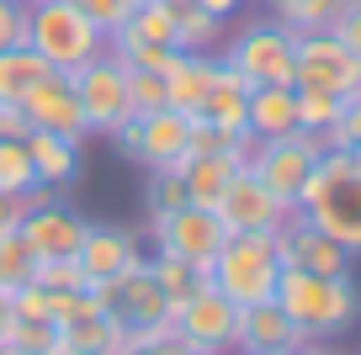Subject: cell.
Masks as SVG:
<instances>
[{"instance_id": "obj_1", "label": "cell", "mask_w": 361, "mask_h": 355, "mask_svg": "<svg viewBox=\"0 0 361 355\" xmlns=\"http://www.w3.org/2000/svg\"><path fill=\"white\" fill-rule=\"evenodd\" d=\"M276 302L308 340H340L361 323V287L350 276H319V270L282 266Z\"/></svg>"}, {"instance_id": "obj_2", "label": "cell", "mask_w": 361, "mask_h": 355, "mask_svg": "<svg viewBox=\"0 0 361 355\" xmlns=\"http://www.w3.org/2000/svg\"><path fill=\"white\" fill-rule=\"evenodd\" d=\"M298 212L314 228H324L335 244H345L350 255H361V170L345 149H324L314 165V175L298 191Z\"/></svg>"}, {"instance_id": "obj_3", "label": "cell", "mask_w": 361, "mask_h": 355, "mask_svg": "<svg viewBox=\"0 0 361 355\" xmlns=\"http://www.w3.org/2000/svg\"><path fill=\"white\" fill-rule=\"evenodd\" d=\"M27 48L48 58V69L75 75L80 64L106 54V32L80 11V0H37L27 11Z\"/></svg>"}, {"instance_id": "obj_4", "label": "cell", "mask_w": 361, "mask_h": 355, "mask_svg": "<svg viewBox=\"0 0 361 355\" xmlns=\"http://www.w3.org/2000/svg\"><path fill=\"white\" fill-rule=\"evenodd\" d=\"M207 281H213L234 308L276 297V281H282L276 239H271V233H228L224 249H218L213 266H207Z\"/></svg>"}, {"instance_id": "obj_5", "label": "cell", "mask_w": 361, "mask_h": 355, "mask_svg": "<svg viewBox=\"0 0 361 355\" xmlns=\"http://www.w3.org/2000/svg\"><path fill=\"white\" fill-rule=\"evenodd\" d=\"M319 154H324V138L293 127V133H282V138H255V144L245 149V170L266 191H276L287 207H298V191H303V180L314 175Z\"/></svg>"}, {"instance_id": "obj_6", "label": "cell", "mask_w": 361, "mask_h": 355, "mask_svg": "<svg viewBox=\"0 0 361 355\" xmlns=\"http://www.w3.org/2000/svg\"><path fill=\"white\" fill-rule=\"evenodd\" d=\"M186 133H192V117L176 106H159L149 111V117H128L123 127H117V149H123L128 159H138L144 170H170V175H180V165H186Z\"/></svg>"}, {"instance_id": "obj_7", "label": "cell", "mask_w": 361, "mask_h": 355, "mask_svg": "<svg viewBox=\"0 0 361 355\" xmlns=\"http://www.w3.org/2000/svg\"><path fill=\"white\" fill-rule=\"evenodd\" d=\"M170 318H176V334H180L186 350H202V355L239 350V308L213 287V281H202L186 302H176Z\"/></svg>"}, {"instance_id": "obj_8", "label": "cell", "mask_w": 361, "mask_h": 355, "mask_svg": "<svg viewBox=\"0 0 361 355\" xmlns=\"http://www.w3.org/2000/svg\"><path fill=\"white\" fill-rule=\"evenodd\" d=\"M69 85H75L80 96V111H85V127L90 133L112 138L117 127L133 117V106H128V64L112 54L90 58V64H80L75 75H69Z\"/></svg>"}, {"instance_id": "obj_9", "label": "cell", "mask_w": 361, "mask_h": 355, "mask_svg": "<svg viewBox=\"0 0 361 355\" xmlns=\"http://www.w3.org/2000/svg\"><path fill=\"white\" fill-rule=\"evenodd\" d=\"M106 302H112V313L133 329L138 344H159L176 334V318H170V297L159 292V281L149 276V260L133 270H123L117 281H106Z\"/></svg>"}, {"instance_id": "obj_10", "label": "cell", "mask_w": 361, "mask_h": 355, "mask_svg": "<svg viewBox=\"0 0 361 355\" xmlns=\"http://www.w3.org/2000/svg\"><path fill=\"white\" fill-rule=\"evenodd\" d=\"M293 48L298 32H287L282 22H255L228 43L224 64L239 69L250 85H293Z\"/></svg>"}, {"instance_id": "obj_11", "label": "cell", "mask_w": 361, "mask_h": 355, "mask_svg": "<svg viewBox=\"0 0 361 355\" xmlns=\"http://www.w3.org/2000/svg\"><path fill=\"white\" fill-rule=\"evenodd\" d=\"M293 85L329 90V96H356V90H361V58L350 54L335 32H298Z\"/></svg>"}, {"instance_id": "obj_12", "label": "cell", "mask_w": 361, "mask_h": 355, "mask_svg": "<svg viewBox=\"0 0 361 355\" xmlns=\"http://www.w3.org/2000/svg\"><path fill=\"white\" fill-rule=\"evenodd\" d=\"M224 239H228V228L218 223V212L197 207V201H186V207L159 212V218H154V244L165 249V255L192 260L202 276H207V266H213V255L224 249Z\"/></svg>"}, {"instance_id": "obj_13", "label": "cell", "mask_w": 361, "mask_h": 355, "mask_svg": "<svg viewBox=\"0 0 361 355\" xmlns=\"http://www.w3.org/2000/svg\"><path fill=\"white\" fill-rule=\"evenodd\" d=\"M213 212H218V223H224L228 233H276L293 207H287L276 191H266L250 170H239V175L224 186V197H218Z\"/></svg>"}, {"instance_id": "obj_14", "label": "cell", "mask_w": 361, "mask_h": 355, "mask_svg": "<svg viewBox=\"0 0 361 355\" xmlns=\"http://www.w3.org/2000/svg\"><path fill=\"white\" fill-rule=\"evenodd\" d=\"M16 106H22L27 127H43V133L75 138V144H85V138H90L85 111H80V96H75V85H69V75H59V69H48V75L37 80V85L16 101Z\"/></svg>"}, {"instance_id": "obj_15", "label": "cell", "mask_w": 361, "mask_h": 355, "mask_svg": "<svg viewBox=\"0 0 361 355\" xmlns=\"http://www.w3.org/2000/svg\"><path fill=\"white\" fill-rule=\"evenodd\" d=\"M276 255H282V266H298V270H319V276H350V249L335 244L324 228H314V223L303 218V212H287V223L276 233Z\"/></svg>"}, {"instance_id": "obj_16", "label": "cell", "mask_w": 361, "mask_h": 355, "mask_svg": "<svg viewBox=\"0 0 361 355\" xmlns=\"http://www.w3.org/2000/svg\"><path fill=\"white\" fill-rule=\"evenodd\" d=\"M80 270H85L96 287L117 281L123 270L144 266V249H138V233L133 228H117V223H90L85 239H80Z\"/></svg>"}, {"instance_id": "obj_17", "label": "cell", "mask_w": 361, "mask_h": 355, "mask_svg": "<svg viewBox=\"0 0 361 355\" xmlns=\"http://www.w3.org/2000/svg\"><path fill=\"white\" fill-rule=\"evenodd\" d=\"M85 228H90V223L80 218V212L59 207V201H48V207H37V212H27V218H22V239H27V249H32L37 260H69V255H80Z\"/></svg>"}, {"instance_id": "obj_18", "label": "cell", "mask_w": 361, "mask_h": 355, "mask_svg": "<svg viewBox=\"0 0 361 355\" xmlns=\"http://www.w3.org/2000/svg\"><path fill=\"white\" fill-rule=\"evenodd\" d=\"M303 344H308V334L282 313L276 297L239 308V350H303Z\"/></svg>"}, {"instance_id": "obj_19", "label": "cell", "mask_w": 361, "mask_h": 355, "mask_svg": "<svg viewBox=\"0 0 361 355\" xmlns=\"http://www.w3.org/2000/svg\"><path fill=\"white\" fill-rule=\"evenodd\" d=\"M245 170V149H213V154H186L180 165V186H186V201L197 207H218L224 186Z\"/></svg>"}, {"instance_id": "obj_20", "label": "cell", "mask_w": 361, "mask_h": 355, "mask_svg": "<svg viewBox=\"0 0 361 355\" xmlns=\"http://www.w3.org/2000/svg\"><path fill=\"white\" fill-rule=\"evenodd\" d=\"M245 106H250V80L218 58V75H213V85H207V101L197 106V117H207L213 127H224V133H234V138H250Z\"/></svg>"}, {"instance_id": "obj_21", "label": "cell", "mask_w": 361, "mask_h": 355, "mask_svg": "<svg viewBox=\"0 0 361 355\" xmlns=\"http://www.w3.org/2000/svg\"><path fill=\"white\" fill-rule=\"evenodd\" d=\"M245 127H250V138H282V133H293V127H298V90L293 85H250Z\"/></svg>"}, {"instance_id": "obj_22", "label": "cell", "mask_w": 361, "mask_h": 355, "mask_svg": "<svg viewBox=\"0 0 361 355\" xmlns=\"http://www.w3.org/2000/svg\"><path fill=\"white\" fill-rule=\"evenodd\" d=\"M27 154H32L37 186H54V191H64L69 180L80 175V144H75V138L43 133V127H27Z\"/></svg>"}, {"instance_id": "obj_23", "label": "cell", "mask_w": 361, "mask_h": 355, "mask_svg": "<svg viewBox=\"0 0 361 355\" xmlns=\"http://www.w3.org/2000/svg\"><path fill=\"white\" fill-rule=\"evenodd\" d=\"M213 75H218V58H207V54H180L176 69L165 75V106H176V111H186V117H197V106L207 101V85H213Z\"/></svg>"}, {"instance_id": "obj_24", "label": "cell", "mask_w": 361, "mask_h": 355, "mask_svg": "<svg viewBox=\"0 0 361 355\" xmlns=\"http://www.w3.org/2000/svg\"><path fill=\"white\" fill-rule=\"evenodd\" d=\"M43 75H48V58H43V54H32L27 43L0 48V101H22Z\"/></svg>"}, {"instance_id": "obj_25", "label": "cell", "mask_w": 361, "mask_h": 355, "mask_svg": "<svg viewBox=\"0 0 361 355\" xmlns=\"http://www.w3.org/2000/svg\"><path fill=\"white\" fill-rule=\"evenodd\" d=\"M112 37H128V43H170V48H176V6H165V0H144Z\"/></svg>"}, {"instance_id": "obj_26", "label": "cell", "mask_w": 361, "mask_h": 355, "mask_svg": "<svg viewBox=\"0 0 361 355\" xmlns=\"http://www.w3.org/2000/svg\"><path fill=\"white\" fill-rule=\"evenodd\" d=\"M218 37H224V22L218 16H207L202 6H176V48L180 54H213Z\"/></svg>"}, {"instance_id": "obj_27", "label": "cell", "mask_w": 361, "mask_h": 355, "mask_svg": "<svg viewBox=\"0 0 361 355\" xmlns=\"http://www.w3.org/2000/svg\"><path fill=\"white\" fill-rule=\"evenodd\" d=\"M345 6L350 0H282V6H276V22H282L287 32H329Z\"/></svg>"}, {"instance_id": "obj_28", "label": "cell", "mask_w": 361, "mask_h": 355, "mask_svg": "<svg viewBox=\"0 0 361 355\" xmlns=\"http://www.w3.org/2000/svg\"><path fill=\"white\" fill-rule=\"evenodd\" d=\"M149 276L159 281V292L170 297V308H176V302H186V297H192V292H197V287L207 281L202 270L192 266V260H180V255H165V249H159V255L149 260Z\"/></svg>"}, {"instance_id": "obj_29", "label": "cell", "mask_w": 361, "mask_h": 355, "mask_svg": "<svg viewBox=\"0 0 361 355\" xmlns=\"http://www.w3.org/2000/svg\"><path fill=\"white\" fill-rule=\"evenodd\" d=\"M37 186V170H32V154H27V138H0V191H22Z\"/></svg>"}, {"instance_id": "obj_30", "label": "cell", "mask_w": 361, "mask_h": 355, "mask_svg": "<svg viewBox=\"0 0 361 355\" xmlns=\"http://www.w3.org/2000/svg\"><path fill=\"white\" fill-rule=\"evenodd\" d=\"M32 266H37V255H32V249H27L22 228L0 233V287H6V292L27 287V281H32Z\"/></svg>"}, {"instance_id": "obj_31", "label": "cell", "mask_w": 361, "mask_h": 355, "mask_svg": "<svg viewBox=\"0 0 361 355\" xmlns=\"http://www.w3.org/2000/svg\"><path fill=\"white\" fill-rule=\"evenodd\" d=\"M293 90H298V127H303V133H319V138H324V127L340 117V101H345V96L308 90V85H293Z\"/></svg>"}, {"instance_id": "obj_32", "label": "cell", "mask_w": 361, "mask_h": 355, "mask_svg": "<svg viewBox=\"0 0 361 355\" xmlns=\"http://www.w3.org/2000/svg\"><path fill=\"white\" fill-rule=\"evenodd\" d=\"M32 281L43 292H80V287H90V276L80 270V260L69 255V260H37L32 266Z\"/></svg>"}, {"instance_id": "obj_33", "label": "cell", "mask_w": 361, "mask_h": 355, "mask_svg": "<svg viewBox=\"0 0 361 355\" xmlns=\"http://www.w3.org/2000/svg\"><path fill=\"white\" fill-rule=\"evenodd\" d=\"M356 144H361V90L340 101V117L324 127V149H345L350 154Z\"/></svg>"}, {"instance_id": "obj_34", "label": "cell", "mask_w": 361, "mask_h": 355, "mask_svg": "<svg viewBox=\"0 0 361 355\" xmlns=\"http://www.w3.org/2000/svg\"><path fill=\"white\" fill-rule=\"evenodd\" d=\"M128 106H133V117H149V111H159V106H165V75L128 69Z\"/></svg>"}, {"instance_id": "obj_35", "label": "cell", "mask_w": 361, "mask_h": 355, "mask_svg": "<svg viewBox=\"0 0 361 355\" xmlns=\"http://www.w3.org/2000/svg\"><path fill=\"white\" fill-rule=\"evenodd\" d=\"M11 344H22L27 355H48L59 340V323L54 318H11V334H6Z\"/></svg>"}, {"instance_id": "obj_36", "label": "cell", "mask_w": 361, "mask_h": 355, "mask_svg": "<svg viewBox=\"0 0 361 355\" xmlns=\"http://www.w3.org/2000/svg\"><path fill=\"white\" fill-rule=\"evenodd\" d=\"M138 6H144V0H80V11H85V16H90V22L102 27V32H106V37H112V32H117V27H123V22H128V16H133V11H138Z\"/></svg>"}, {"instance_id": "obj_37", "label": "cell", "mask_w": 361, "mask_h": 355, "mask_svg": "<svg viewBox=\"0 0 361 355\" xmlns=\"http://www.w3.org/2000/svg\"><path fill=\"white\" fill-rule=\"evenodd\" d=\"M149 207L159 212H176L186 207V186H180V175H170V170H149Z\"/></svg>"}, {"instance_id": "obj_38", "label": "cell", "mask_w": 361, "mask_h": 355, "mask_svg": "<svg viewBox=\"0 0 361 355\" xmlns=\"http://www.w3.org/2000/svg\"><path fill=\"white\" fill-rule=\"evenodd\" d=\"M27 0H0V48H16L27 43Z\"/></svg>"}, {"instance_id": "obj_39", "label": "cell", "mask_w": 361, "mask_h": 355, "mask_svg": "<svg viewBox=\"0 0 361 355\" xmlns=\"http://www.w3.org/2000/svg\"><path fill=\"white\" fill-rule=\"evenodd\" d=\"M329 32H335V37H340V43H345V48H350V54H356V58H361V0H350L345 11H340V16H335V27H329Z\"/></svg>"}, {"instance_id": "obj_40", "label": "cell", "mask_w": 361, "mask_h": 355, "mask_svg": "<svg viewBox=\"0 0 361 355\" xmlns=\"http://www.w3.org/2000/svg\"><path fill=\"white\" fill-rule=\"evenodd\" d=\"M0 138H27V117L16 101H0Z\"/></svg>"}, {"instance_id": "obj_41", "label": "cell", "mask_w": 361, "mask_h": 355, "mask_svg": "<svg viewBox=\"0 0 361 355\" xmlns=\"http://www.w3.org/2000/svg\"><path fill=\"white\" fill-rule=\"evenodd\" d=\"M22 228V197H11V191H0V233Z\"/></svg>"}, {"instance_id": "obj_42", "label": "cell", "mask_w": 361, "mask_h": 355, "mask_svg": "<svg viewBox=\"0 0 361 355\" xmlns=\"http://www.w3.org/2000/svg\"><path fill=\"white\" fill-rule=\"evenodd\" d=\"M192 6H202L207 16H218V22H228V16H234L239 6H245V0H192Z\"/></svg>"}, {"instance_id": "obj_43", "label": "cell", "mask_w": 361, "mask_h": 355, "mask_svg": "<svg viewBox=\"0 0 361 355\" xmlns=\"http://www.w3.org/2000/svg\"><path fill=\"white\" fill-rule=\"evenodd\" d=\"M11 318H16V313H11V292L0 287V340H6V334H11Z\"/></svg>"}, {"instance_id": "obj_44", "label": "cell", "mask_w": 361, "mask_h": 355, "mask_svg": "<svg viewBox=\"0 0 361 355\" xmlns=\"http://www.w3.org/2000/svg\"><path fill=\"white\" fill-rule=\"evenodd\" d=\"M298 355H345V350H340V344H329V340H308Z\"/></svg>"}, {"instance_id": "obj_45", "label": "cell", "mask_w": 361, "mask_h": 355, "mask_svg": "<svg viewBox=\"0 0 361 355\" xmlns=\"http://www.w3.org/2000/svg\"><path fill=\"white\" fill-rule=\"evenodd\" d=\"M123 355H154V344H138V340H133V344H128Z\"/></svg>"}, {"instance_id": "obj_46", "label": "cell", "mask_w": 361, "mask_h": 355, "mask_svg": "<svg viewBox=\"0 0 361 355\" xmlns=\"http://www.w3.org/2000/svg\"><path fill=\"white\" fill-rule=\"evenodd\" d=\"M0 355H27L22 344H11V340H0Z\"/></svg>"}, {"instance_id": "obj_47", "label": "cell", "mask_w": 361, "mask_h": 355, "mask_svg": "<svg viewBox=\"0 0 361 355\" xmlns=\"http://www.w3.org/2000/svg\"><path fill=\"white\" fill-rule=\"evenodd\" d=\"M239 355H298V350H239Z\"/></svg>"}, {"instance_id": "obj_48", "label": "cell", "mask_w": 361, "mask_h": 355, "mask_svg": "<svg viewBox=\"0 0 361 355\" xmlns=\"http://www.w3.org/2000/svg\"><path fill=\"white\" fill-rule=\"evenodd\" d=\"M350 159H356V170H361V144H356V149H350Z\"/></svg>"}, {"instance_id": "obj_49", "label": "cell", "mask_w": 361, "mask_h": 355, "mask_svg": "<svg viewBox=\"0 0 361 355\" xmlns=\"http://www.w3.org/2000/svg\"><path fill=\"white\" fill-rule=\"evenodd\" d=\"M266 6H271V11H276V6H282V0H266Z\"/></svg>"}, {"instance_id": "obj_50", "label": "cell", "mask_w": 361, "mask_h": 355, "mask_svg": "<svg viewBox=\"0 0 361 355\" xmlns=\"http://www.w3.org/2000/svg\"><path fill=\"white\" fill-rule=\"evenodd\" d=\"M186 355H202V350H186Z\"/></svg>"}, {"instance_id": "obj_51", "label": "cell", "mask_w": 361, "mask_h": 355, "mask_svg": "<svg viewBox=\"0 0 361 355\" xmlns=\"http://www.w3.org/2000/svg\"><path fill=\"white\" fill-rule=\"evenodd\" d=\"M27 6H37V0H27Z\"/></svg>"}]
</instances>
